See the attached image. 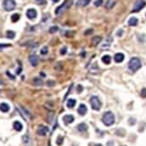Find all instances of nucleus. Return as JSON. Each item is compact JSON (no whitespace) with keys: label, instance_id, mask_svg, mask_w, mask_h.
I'll return each mask as SVG.
<instances>
[{"label":"nucleus","instance_id":"nucleus-18","mask_svg":"<svg viewBox=\"0 0 146 146\" xmlns=\"http://www.w3.org/2000/svg\"><path fill=\"white\" fill-rule=\"evenodd\" d=\"M22 140H23V143L25 144V145H27V146H31V138H30V136H28V135H25V136H23Z\"/></svg>","mask_w":146,"mask_h":146},{"label":"nucleus","instance_id":"nucleus-40","mask_svg":"<svg viewBox=\"0 0 146 146\" xmlns=\"http://www.w3.org/2000/svg\"><path fill=\"white\" fill-rule=\"evenodd\" d=\"M20 71H22V67H19V68H18L17 73H20Z\"/></svg>","mask_w":146,"mask_h":146},{"label":"nucleus","instance_id":"nucleus-7","mask_svg":"<svg viewBox=\"0 0 146 146\" xmlns=\"http://www.w3.org/2000/svg\"><path fill=\"white\" fill-rule=\"evenodd\" d=\"M48 131H49L48 127L44 126V125H40V127L38 128L37 133L38 135H40V136H46V134L48 133Z\"/></svg>","mask_w":146,"mask_h":146},{"label":"nucleus","instance_id":"nucleus-23","mask_svg":"<svg viewBox=\"0 0 146 146\" xmlns=\"http://www.w3.org/2000/svg\"><path fill=\"white\" fill-rule=\"evenodd\" d=\"M102 62L104 63V64H107V65H109V63L111 62V57L109 56V55H104V56H102Z\"/></svg>","mask_w":146,"mask_h":146},{"label":"nucleus","instance_id":"nucleus-30","mask_svg":"<svg viewBox=\"0 0 146 146\" xmlns=\"http://www.w3.org/2000/svg\"><path fill=\"white\" fill-rule=\"evenodd\" d=\"M67 46H63L61 50H60V53H61V55H64V54H66V53H67Z\"/></svg>","mask_w":146,"mask_h":146},{"label":"nucleus","instance_id":"nucleus-13","mask_svg":"<svg viewBox=\"0 0 146 146\" xmlns=\"http://www.w3.org/2000/svg\"><path fill=\"white\" fill-rule=\"evenodd\" d=\"M10 110V106L9 104L5 103V102H2L1 104H0V111L3 113H6Z\"/></svg>","mask_w":146,"mask_h":146},{"label":"nucleus","instance_id":"nucleus-17","mask_svg":"<svg viewBox=\"0 0 146 146\" xmlns=\"http://www.w3.org/2000/svg\"><path fill=\"white\" fill-rule=\"evenodd\" d=\"M13 128H14V129L17 130V131H21L22 129H23V125H22V123H21L20 122L16 121L13 123Z\"/></svg>","mask_w":146,"mask_h":146},{"label":"nucleus","instance_id":"nucleus-1","mask_svg":"<svg viewBox=\"0 0 146 146\" xmlns=\"http://www.w3.org/2000/svg\"><path fill=\"white\" fill-rule=\"evenodd\" d=\"M142 67V63L139 59L136 58V57H134V58L130 59V61L129 62V69L132 72H136L138 69L141 68Z\"/></svg>","mask_w":146,"mask_h":146},{"label":"nucleus","instance_id":"nucleus-2","mask_svg":"<svg viewBox=\"0 0 146 146\" xmlns=\"http://www.w3.org/2000/svg\"><path fill=\"white\" fill-rule=\"evenodd\" d=\"M102 122L105 125L110 126L115 123V115L112 112H106L102 116Z\"/></svg>","mask_w":146,"mask_h":146},{"label":"nucleus","instance_id":"nucleus-11","mask_svg":"<svg viewBox=\"0 0 146 146\" xmlns=\"http://www.w3.org/2000/svg\"><path fill=\"white\" fill-rule=\"evenodd\" d=\"M77 111L81 115H86V113H87V111H88V108H87L86 105H84L82 103V104H80Z\"/></svg>","mask_w":146,"mask_h":146},{"label":"nucleus","instance_id":"nucleus-42","mask_svg":"<svg viewBox=\"0 0 146 146\" xmlns=\"http://www.w3.org/2000/svg\"><path fill=\"white\" fill-rule=\"evenodd\" d=\"M52 1L53 3H58L59 1H60V0H52Z\"/></svg>","mask_w":146,"mask_h":146},{"label":"nucleus","instance_id":"nucleus-32","mask_svg":"<svg viewBox=\"0 0 146 146\" xmlns=\"http://www.w3.org/2000/svg\"><path fill=\"white\" fill-rule=\"evenodd\" d=\"M141 96L143 98H145L146 97V88H143L142 91H141Z\"/></svg>","mask_w":146,"mask_h":146},{"label":"nucleus","instance_id":"nucleus-28","mask_svg":"<svg viewBox=\"0 0 146 146\" xmlns=\"http://www.w3.org/2000/svg\"><path fill=\"white\" fill-rule=\"evenodd\" d=\"M102 3H103V0H95V1H94V6L99 7V6H101V5H102Z\"/></svg>","mask_w":146,"mask_h":146},{"label":"nucleus","instance_id":"nucleus-9","mask_svg":"<svg viewBox=\"0 0 146 146\" xmlns=\"http://www.w3.org/2000/svg\"><path fill=\"white\" fill-rule=\"evenodd\" d=\"M29 61L31 63V65L32 67H36L39 63V57L35 54H32V55H30L29 56Z\"/></svg>","mask_w":146,"mask_h":146},{"label":"nucleus","instance_id":"nucleus-37","mask_svg":"<svg viewBox=\"0 0 146 146\" xmlns=\"http://www.w3.org/2000/svg\"><path fill=\"white\" fill-rule=\"evenodd\" d=\"M53 83H54L53 82H51V81L49 82V81H48V82H47V86H48V87H49V86H50V87H52V86H53Z\"/></svg>","mask_w":146,"mask_h":146},{"label":"nucleus","instance_id":"nucleus-5","mask_svg":"<svg viewBox=\"0 0 146 146\" xmlns=\"http://www.w3.org/2000/svg\"><path fill=\"white\" fill-rule=\"evenodd\" d=\"M3 7L7 11H10L15 9L16 7V3L14 0H4L3 2Z\"/></svg>","mask_w":146,"mask_h":146},{"label":"nucleus","instance_id":"nucleus-43","mask_svg":"<svg viewBox=\"0 0 146 146\" xmlns=\"http://www.w3.org/2000/svg\"><path fill=\"white\" fill-rule=\"evenodd\" d=\"M94 146H102V144H95V145H94Z\"/></svg>","mask_w":146,"mask_h":146},{"label":"nucleus","instance_id":"nucleus-34","mask_svg":"<svg viewBox=\"0 0 146 146\" xmlns=\"http://www.w3.org/2000/svg\"><path fill=\"white\" fill-rule=\"evenodd\" d=\"M6 74L7 75H9V77H10V79H11V80H14L15 79V76L14 75H12V74H10V73L9 71H7L6 72Z\"/></svg>","mask_w":146,"mask_h":146},{"label":"nucleus","instance_id":"nucleus-10","mask_svg":"<svg viewBox=\"0 0 146 146\" xmlns=\"http://www.w3.org/2000/svg\"><path fill=\"white\" fill-rule=\"evenodd\" d=\"M63 121L67 125V124H70L74 121V117L72 115H66L63 116Z\"/></svg>","mask_w":146,"mask_h":146},{"label":"nucleus","instance_id":"nucleus-3","mask_svg":"<svg viewBox=\"0 0 146 146\" xmlns=\"http://www.w3.org/2000/svg\"><path fill=\"white\" fill-rule=\"evenodd\" d=\"M72 3H73L72 0H66V1L64 2V4H62L61 5H60V6L55 10V14L56 15L62 14L64 11H66L67 9H69V7L72 5Z\"/></svg>","mask_w":146,"mask_h":146},{"label":"nucleus","instance_id":"nucleus-39","mask_svg":"<svg viewBox=\"0 0 146 146\" xmlns=\"http://www.w3.org/2000/svg\"><path fill=\"white\" fill-rule=\"evenodd\" d=\"M122 33H123V30H120L117 31V36H122Z\"/></svg>","mask_w":146,"mask_h":146},{"label":"nucleus","instance_id":"nucleus-8","mask_svg":"<svg viewBox=\"0 0 146 146\" xmlns=\"http://www.w3.org/2000/svg\"><path fill=\"white\" fill-rule=\"evenodd\" d=\"M26 17L29 19H33L37 17V11L35 9H28L26 11Z\"/></svg>","mask_w":146,"mask_h":146},{"label":"nucleus","instance_id":"nucleus-36","mask_svg":"<svg viewBox=\"0 0 146 146\" xmlns=\"http://www.w3.org/2000/svg\"><path fill=\"white\" fill-rule=\"evenodd\" d=\"M82 89H83V88H82V86H81V85L78 86V90H77L78 93H82Z\"/></svg>","mask_w":146,"mask_h":146},{"label":"nucleus","instance_id":"nucleus-33","mask_svg":"<svg viewBox=\"0 0 146 146\" xmlns=\"http://www.w3.org/2000/svg\"><path fill=\"white\" fill-rule=\"evenodd\" d=\"M10 46V45L9 44H0V51L2 50V49H4V48L5 47H9Z\"/></svg>","mask_w":146,"mask_h":146},{"label":"nucleus","instance_id":"nucleus-20","mask_svg":"<svg viewBox=\"0 0 146 146\" xmlns=\"http://www.w3.org/2000/svg\"><path fill=\"white\" fill-rule=\"evenodd\" d=\"M115 0H108L106 3V5H105V7H106V9H108V10H109V9L113 8V7L115 6Z\"/></svg>","mask_w":146,"mask_h":146},{"label":"nucleus","instance_id":"nucleus-22","mask_svg":"<svg viewBox=\"0 0 146 146\" xmlns=\"http://www.w3.org/2000/svg\"><path fill=\"white\" fill-rule=\"evenodd\" d=\"M75 104H76V101H75L74 99H69V100L67 101V106L69 109H73V107L75 106Z\"/></svg>","mask_w":146,"mask_h":146},{"label":"nucleus","instance_id":"nucleus-14","mask_svg":"<svg viewBox=\"0 0 146 146\" xmlns=\"http://www.w3.org/2000/svg\"><path fill=\"white\" fill-rule=\"evenodd\" d=\"M90 3V0H78L76 3V6L77 7H83L87 6Z\"/></svg>","mask_w":146,"mask_h":146},{"label":"nucleus","instance_id":"nucleus-19","mask_svg":"<svg viewBox=\"0 0 146 146\" xmlns=\"http://www.w3.org/2000/svg\"><path fill=\"white\" fill-rule=\"evenodd\" d=\"M137 23H138V19L135 17L130 18V19H129V21H128V24H129V25H131V26H135V25H137Z\"/></svg>","mask_w":146,"mask_h":146},{"label":"nucleus","instance_id":"nucleus-6","mask_svg":"<svg viewBox=\"0 0 146 146\" xmlns=\"http://www.w3.org/2000/svg\"><path fill=\"white\" fill-rule=\"evenodd\" d=\"M144 5H145V3H144V0H137L136 3L135 4V5H134V8L133 10H132V11H133V12L139 11L140 10H142V9L144 8Z\"/></svg>","mask_w":146,"mask_h":146},{"label":"nucleus","instance_id":"nucleus-4","mask_svg":"<svg viewBox=\"0 0 146 146\" xmlns=\"http://www.w3.org/2000/svg\"><path fill=\"white\" fill-rule=\"evenodd\" d=\"M90 104H91L92 109L94 110H100L102 108V102L97 96H92L90 98Z\"/></svg>","mask_w":146,"mask_h":146},{"label":"nucleus","instance_id":"nucleus-38","mask_svg":"<svg viewBox=\"0 0 146 146\" xmlns=\"http://www.w3.org/2000/svg\"><path fill=\"white\" fill-rule=\"evenodd\" d=\"M92 31H93V30H92V29H89L88 31H86V32H85L84 34H85V35H88V33H90V32H92Z\"/></svg>","mask_w":146,"mask_h":146},{"label":"nucleus","instance_id":"nucleus-25","mask_svg":"<svg viewBox=\"0 0 146 146\" xmlns=\"http://www.w3.org/2000/svg\"><path fill=\"white\" fill-rule=\"evenodd\" d=\"M33 83L34 85L36 86H41L43 84V82H42V80L40 78H34L33 79Z\"/></svg>","mask_w":146,"mask_h":146},{"label":"nucleus","instance_id":"nucleus-41","mask_svg":"<svg viewBox=\"0 0 146 146\" xmlns=\"http://www.w3.org/2000/svg\"><path fill=\"white\" fill-rule=\"evenodd\" d=\"M113 144H113L112 142H109V143H108V146H113Z\"/></svg>","mask_w":146,"mask_h":146},{"label":"nucleus","instance_id":"nucleus-12","mask_svg":"<svg viewBox=\"0 0 146 146\" xmlns=\"http://www.w3.org/2000/svg\"><path fill=\"white\" fill-rule=\"evenodd\" d=\"M114 59H115V61L116 63H121L123 62V60H124V54L122 53V52H118V53H116V54L115 55Z\"/></svg>","mask_w":146,"mask_h":146},{"label":"nucleus","instance_id":"nucleus-31","mask_svg":"<svg viewBox=\"0 0 146 146\" xmlns=\"http://www.w3.org/2000/svg\"><path fill=\"white\" fill-rule=\"evenodd\" d=\"M56 143H57V144H58V145H61V144L63 143V137H62V136H59L58 138H57Z\"/></svg>","mask_w":146,"mask_h":146},{"label":"nucleus","instance_id":"nucleus-16","mask_svg":"<svg viewBox=\"0 0 146 146\" xmlns=\"http://www.w3.org/2000/svg\"><path fill=\"white\" fill-rule=\"evenodd\" d=\"M77 129L79 130L80 132H85L88 130V125L84 123H80L79 125L77 126Z\"/></svg>","mask_w":146,"mask_h":146},{"label":"nucleus","instance_id":"nucleus-24","mask_svg":"<svg viewBox=\"0 0 146 146\" xmlns=\"http://www.w3.org/2000/svg\"><path fill=\"white\" fill-rule=\"evenodd\" d=\"M19 18H20V16H19V13H14V14L11 15L10 19H11V21H12V22H17V21H19Z\"/></svg>","mask_w":146,"mask_h":146},{"label":"nucleus","instance_id":"nucleus-15","mask_svg":"<svg viewBox=\"0 0 146 146\" xmlns=\"http://www.w3.org/2000/svg\"><path fill=\"white\" fill-rule=\"evenodd\" d=\"M112 41H113L112 38H109V39H108V40H107V41L105 42L104 44L102 46V50H108V49H109V47L110 46L111 42H112Z\"/></svg>","mask_w":146,"mask_h":146},{"label":"nucleus","instance_id":"nucleus-35","mask_svg":"<svg viewBox=\"0 0 146 146\" xmlns=\"http://www.w3.org/2000/svg\"><path fill=\"white\" fill-rule=\"evenodd\" d=\"M35 1H36V3H38V4H44V3L46 2V0H35Z\"/></svg>","mask_w":146,"mask_h":146},{"label":"nucleus","instance_id":"nucleus-27","mask_svg":"<svg viewBox=\"0 0 146 146\" xmlns=\"http://www.w3.org/2000/svg\"><path fill=\"white\" fill-rule=\"evenodd\" d=\"M58 31H59V27L57 25H53V26L49 28V32H50V33H55V32Z\"/></svg>","mask_w":146,"mask_h":146},{"label":"nucleus","instance_id":"nucleus-26","mask_svg":"<svg viewBox=\"0 0 146 146\" xmlns=\"http://www.w3.org/2000/svg\"><path fill=\"white\" fill-rule=\"evenodd\" d=\"M6 37L8 39H14L15 32L13 31H6Z\"/></svg>","mask_w":146,"mask_h":146},{"label":"nucleus","instance_id":"nucleus-21","mask_svg":"<svg viewBox=\"0 0 146 146\" xmlns=\"http://www.w3.org/2000/svg\"><path fill=\"white\" fill-rule=\"evenodd\" d=\"M101 41H102V38L100 36H95V37L92 39V45L93 46H97Z\"/></svg>","mask_w":146,"mask_h":146},{"label":"nucleus","instance_id":"nucleus-29","mask_svg":"<svg viewBox=\"0 0 146 146\" xmlns=\"http://www.w3.org/2000/svg\"><path fill=\"white\" fill-rule=\"evenodd\" d=\"M48 52V47L47 46H44V47H42V49L40 50V53L41 54H46Z\"/></svg>","mask_w":146,"mask_h":146}]
</instances>
